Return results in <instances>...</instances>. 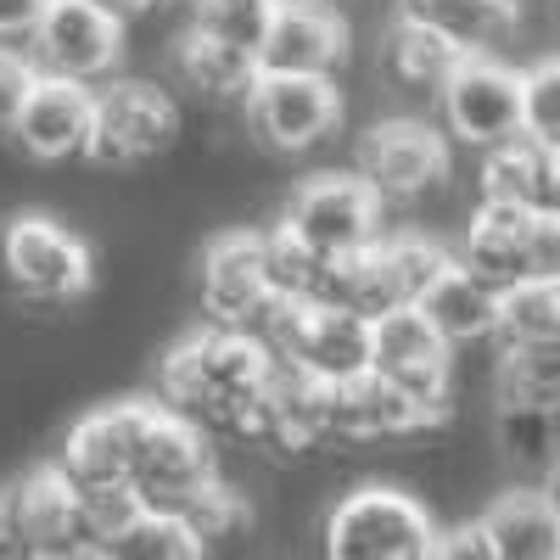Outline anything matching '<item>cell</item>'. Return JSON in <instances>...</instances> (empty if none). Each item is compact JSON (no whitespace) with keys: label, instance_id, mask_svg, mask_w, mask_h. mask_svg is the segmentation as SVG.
Instances as JSON below:
<instances>
[{"label":"cell","instance_id":"6da1fadb","mask_svg":"<svg viewBox=\"0 0 560 560\" xmlns=\"http://www.w3.org/2000/svg\"><path fill=\"white\" fill-rule=\"evenodd\" d=\"M275 382V348L242 325H202L163 353L158 398L179 415H191L202 432L236 438L242 420L264 404Z\"/></svg>","mask_w":560,"mask_h":560},{"label":"cell","instance_id":"8992f818","mask_svg":"<svg viewBox=\"0 0 560 560\" xmlns=\"http://www.w3.org/2000/svg\"><path fill=\"white\" fill-rule=\"evenodd\" d=\"M247 135H258V147L298 158L325 147L342 129V90L337 73H264L247 84L242 96Z\"/></svg>","mask_w":560,"mask_h":560},{"label":"cell","instance_id":"9a60e30c","mask_svg":"<svg viewBox=\"0 0 560 560\" xmlns=\"http://www.w3.org/2000/svg\"><path fill=\"white\" fill-rule=\"evenodd\" d=\"M152 409H158V398H118V404H102V409L79 415L73 427H68V438H62L57 465H62L79 488L129 482Z\"/></svg>","mask_w":560,"mask_h":560},{"label":"cell","instance_id":"e575fe53","mask_svg":"<svg viewBox=\"0 0 560 560\" xmlns=\"http://www.w3.org/2000/svg\"><path fill=\"white\" fill-rule=\"evenodd\" d=\"M0 555H23L18 516H12V488H0Z\"/></svg>","mask_w":560,"mask_h":560},{"label":"cell","instance_id":"f35d334b","mask_svg":"<svg viewBox=\"0 0 560 560\" xmlns=\"http://www.w3.org/2000/svg\"><path fill=\"white\" fill-rule=\"evenodd\" d=\"M510 7H522V0H510Z\"/></svg>","mask_w":560,"mask_h":560},{"label":"cell","instance_id":"5b68a950","mask_svg":"<svg viewBox=\"0 0 560 560\" xmlns=\"http://www.w3.org/2000/svg\"><path fill=\"white\" fill-rule=\"evenodd\" d=\"M185 113L152 79H107L96 90V124H90V163L96 168H140L179 147Z\"/></svg>","mask_w":560,"mask_h":560},{"label":"cell","instance_id":"5bb4252c","mask_svg":"<svg viewBox=\"0 0 560 560\" xmlns=\"http://www.w3.org/2000/svg\"><path fill=\"white\" fill-rule=\"evenodd\" d=\"M438 102H443L448 135H459L465 147L488 152V147H499V140L522 135V73L482 57V51H471L448 73Z\"/></svg>","mask_w":560,"mask_h":560},{"label":"cell","instance_id":"1f68e13d","mask_svg":"<svg viewBox=\"0 0 560 560\" xmlns=\"http://www.w3.org/2000/svg\"><path fill=\"white\" fill-rule=\"evenodd\" d=\"M527 280H560V208H533L527 219Z\"/></svg>","mask_w":560,"mask_h":560},{"label":"cell","instance_id":"d590c367","mask_svg":"<svg viewBox=\"0 0 560 560\" xmlns=\"http://www.w3.org/2000/svg\"><path fill=\"white\" fill-rule=\"evenodd\" d=\"M102 12H113L118 23H135V18H147V12H158L163 0H96Z\"/></svg>","mask_w":560,"mask_h":560},{"label":"cell","instance_id":"83f0119b","mask_svg":"<svg viewBox=\"0 0 560 560\" xmlns=\"http://www.w3.org/2000/svg\"><path fill=\"white\" fill-rule=\"evenodd\" d=\"M499 398L560 404V337L533 342V348H504V364H499Z\"/></svg>","mask_w":560,"mask_h":560},{"label":"cell","instance_id":"d6986e66","mask_svg":"<svg viewBox=\"0 0 560 560\" xmlns=\"http://www.w3.org/2000/svg\"><path fill=\"white\" fill-rule=\"evenodd\" d=\"M493 560H560V516L544 488H510L482 510Z\"/></svg>","mask_w":560,"mask_h":560},{"label":"cell","instance_id":"74e56055","mask_svg":"<svg viewBox=\"0 0 560 560\" xmlns=\"http://www.w3.org/2000/svg\"><path fill=\"white\" fill-rule=\"evenodd\" d=\"M549 427H555V459H560V404H549Z\"/></svg>","mask_w":560,"mask_h":560},{"label":"cell","instance_id":"484cf974","mask_svg":"<svg viewBox=\"0 0 560 560\" xmlns=\"http://www.w3.org/2000/svg\"><path fill=\"white\" fill-rule=\"evenodd\" d=\"M499 348H533L560 337V292L555 280H516L499 292V319H493Z\"/></svg>","mask_w":560,"mask_h":560},{"label":"cell","instance_id":"836d02e7","mask_svg":"<svg viewBox=\"0 0 560 560\" xmlns=\"http://www.w3.org/2000/svg\"><path fill=\"white\" fill-rule=\"evenodd\" d=\"M51 0H0V45H28Z\"/></svg>","mask_w":560,"mask_h":560},{"label":"cell","instance_id":"7c38bea8","mask_svg":"<svg viewBox=\"0 0 560 560\" xmlns=\"http://www.w3.org/2000/svg\"><path fill=\"white\" fill-rule=\"evenodd\" d=\"M12 488V516H18V538H23V555H39V560H79V555H102L96 538L84 527V493L79 482L62 471V465H34L23 471Z\"/></svg>","mask_w":560,"mask_h":560},{"label":"cell","instance_id":"ab89813d","mask_svg":"<svg viewBox=\"0 0 560 560\" xmlns=\"http://www.w3.org/2000/svg\"><path fill=\"white\" fill-rule=\"evenodd\" d=\"M555 292H560V280H555Z\"/></svg>","mask_w":560,"mask_h":560},{"label":"cell","instance_id":"e0dca14e","mask_svg":"<svg viewBox=\"0 0 560 560\" xmlns=\"http://www.w3.org/2000/svg\"><path fill=\"white\" fill-rule=\"evenodd\" d=\"M348 57V23L331 0H280L258 45L264 73H337Z\"/></svg>","mask_w":560,"mask_h":560},{"label":"cell","instance_id":"ffe728a7","mask_svg":"<svg viewBox=\"0 0 560 560\" xmlns=\"http://www.w3.org/2000/svg\"><path fill=\"white\" fill-rule=\"evenodd\" d=\"M465 57H471V51H459L454 39H443L438 28L415 23L404 12H398V23L382 39V73H387L393 90H404V96H438V90L448 84V73Z\"/></svg>","mask_w":560,"mask_h":560},{"label":"cell","instance_id":"4fadbf2b","mask_svg":"<svg viewBox=\"0 0 560 560\" xmlns=\"http://www.w3.org/2000/svg\"><path fill=\"white\" fill-rule=\"evenodd\" d=\"M359 174L376 185L382 202L427 197L448 179V140L427 118H382L359 140Z\"/></svg>","mask_w":560,"mask_h":560},{"label":"cell","instance_id":"3957f363","mask_svg":"<svg viewBox=\"0 0 560 560\" xmlns=\"http://www.w3.org/2000/svg\"><path fill=\"white\" fill-rule=\"evenodd\" d=\"M258 337L280 364L303 370L314 382H348L370 370V319L331 298H275L258 319Z\"/></svg>","mask_w":560,"mask_h":560},{"label":"cell","instance_id":"2e32d148","mask_svg":"<svg viewBox=\"0 0 560 560\" xmlns=\"http://www.w3.org/2000/svg\"><path fill=\"white\" fill-rule=\"evenodd\" d=\"M90 124H96V84L34 73V90L12 124V140L34 163H73L90 152Z\"/></svg>","mask_w":560,"mask_h":560},{"label":"cell","instance_id":"f1b7e54d","mask_svg":"<svg viewBox=\"0 0 560 560\" xmlns=\"http://www.w3.org/2000/svg\"><path fill=\"white\" fill-rule=\"evenodd\" d=\"M191 23L213 39H230V45H242V51L258 57V45L275 23V7L280 0H191Z\"/></svg>","mask_w":560,"mask_h":560},{"label":"cell","instance_id":"8fae6325","mask_svg":"<svg viewBox=\"0 0 560 560\" xmlns=\"http://www.w3.org/2000/svg\"><path fill=\"white\" fill-rule=\"evenodd\" d=\"M197 303L213 325H242L258 331V319L275 303L269 287V258H264V230H224L208 242L197 264Z\"/></svg>","mask_w":560,"mask_h":560},{"label":"cell","instance_id":"277c9868","mask_svg":"<svg viewBox=\"0 0 560 560\" xmlns=\"http://www.w3.org/2000/svg\"><path fill=\"white\" fill-rule=\"evenodd\" d=\"M438 522L427 504L393 482H364L337 499L325 516V555L331 560H427Z\"/></svg>","mask_w":560,"mask_h":560},{"label":"cell","instance_id":"52a82bcc","mask_svg":"<svg viewBox=\"0 0 560 560\" xmlns=\"http://www.w3.org/2000/svg\"><path fill=\"white\" fill-rule=\"evenodd\" d=\"M275 224L319 258H348L382 236V197L364 174H308Z\"/></svg>","mask_w":560,"mask_h":560},{"label":"cell","instance_id":"4dcf8cb0","mask_svg":"<svg viewBox=\"0 0 560 560\" xmlns=\"http://www.w3.org/2000/svg\"><path fill=\"white\" fill-rule=\"evenodd\" d=\"M34 62L23 45H0V135H12L23 102H28V90H34Z\"/></svg>","mask_w":560,"mask_h":560},{"label":"cell","instance_id":"8d00e7d4","mask_svg":"<svg viewBox=\"0 0 560 560\" xmlns=\"http://www.w3.org/2000/svg\"><path fill=\"white\" fill-rule=\"evenodd\" d=\"M544 499L555 504V516H560V459H555L549 471H544Z\"/></svg>","mask_w":560,"mask_h":560},{"label":"cell","instance_id":"ba28073f","mask_svg":"<svg viewBox=\"0 0 560 560\" xmlns=\"http://www.w3.org/2000/svg\"><path fill=\"white\" fill-rule=\"evenodd\" d=\"M213 477H219V459H213L208 432L197 427L191 415H179V409H168L158 398V409L147 420V438H140V454H135L129 488L147 499V504L185 510Z\"/></svg>","mask_w":560,"mask_h":560},{"label":"cell","instance_id":"d4e9b609","mask_svg":"<svg viewBox=\"0 0 560 560\" xmlns=\"http://www.w3.org/2000/svg\"><path fill=\"white\" fill-rule=\"evenodd\" d=\"M544 163H549V152L533 135L499 140V147H488V158H482V197L488 202L544 208Z\"/></svg>","mask_w":560,"mask_h":560},{"label":"cell","instance_id":"7402d4cb","mask_svg":"<svg viewBox=\"0 0 560 560\" xmlns=\"http://www.w3.org/2000/svg\"><path fill=\"white\" fill-rule=\"evenodd\" d=\"M174 73L191 84L202 102H242L247 84L258 79V57L242 51V45H230V39L202 34L197 23H185L174 34Z\"/></svg>","mask_w":560,"mask_h":560},{"label":"cell","instance_id":"9c48e42d","mask_svg":"<svg viewBox=\"0 0 560 560\" xmlns=\"http://www.w3.org/2000/svg\"><path fill=\"white\" fill-rule=\"evenodd\" d=\"M370 370L387 376L393 387H404L420 404H448L454 393V348L443 342V331L420 314L415 303H398L387 314L370 319Z\"/></svg>","mask_w":560,"mask_h":560},{"label":"cell","instance_id":"4316f807","mask_svg":"<svg viewBox=\"0 0 560 560\" xmlns=\"http://www.w3.org/2000/svg\"><path fill=\"white\" fill-rule=\"evenodd\" d=\"M493 432L510 465L522 471H549L555 465V427H549V404H527V398H499Z\"/></svg>","mask_w":560,"mask_h":560},{"label":"cell","instance_id":"30bf717a","mask_svg":"<svg viewBox=\"0 0 560 560\" xmlns=\"http://www.w3.org/2000/svg\"><path fill=\"white\" fill-rule=\"evenodd\" d=\"M23 51L39 73L102 84V79H113V68L124 57V23L113 12H102L96 0H51Z\"/></svg>","mask_w":560,"mask_h":560},{"label":"cell","instance_id":"7a4b0ae2","mask_svg":"<svg viewBox=\"0 0 560 560\" xmlns=\"http://www.w3.org/2000/svg\"><path fill=\"white\" fill-rule=\"evenodd\" d=\"M0 280L28 308H68L96 287V253L51 213L0 219Z\"/></svg>","mask_w":560,"mask_h":560},{"label":"cell","instance_id":"cb8c5ba5","mask_svg":"<svg viewBox=\"0 0 560 560\" xmlns=\"http://www.w3.org/2000/svg\"><path fill=\"white\" fill-rule=\"evenodd\" d=\"M113 560H197L208 555V538L179 516V510H163V504H147L140 516L107 544Z\"/></svg>","mask_w":560,"mask_h":560},{"label":"cell","instance_id":"f546056e","mask_svg":"<svg viewBox=\"0 0 560 560\" xmlns=\"http://www.w3.org/2000/svg\"><path fill=\"white\" fill-rule=\"evenodd\" d=\"M522 135H533L544 152L560 147V57L522 73Z\"/></svg>","mask_w":560,"mask_h":560},{"label":"cell","instance_id":"d6a6232c","mask_svg":"<svg viewBox=\"0 0 560 560\" xmlns=\"http://www.w3.org/2000/svg\"><path fill=\"white\" fill-rule=\"evenodd\" d=\"M427 560H493V544L482 533V516L477 522H459V527H438Z\"/></svg>","mask_w":560,"mask_h":560},{"label":"cell","instance_id":"603a6c76","mask_svg":"<svg viewBox=\"0 0 560 560\" xmlns=\"http://www.w3.org/2000/svg\"><path fill=\"white\" fill-rule=\"evenodd\" d=\"M398 12L438 28L443 39H454L459 51H488L499 34H510L516 7L510 0H398Z\"/></svg>","mask_w":560,"mask_h":560},{"label":"cell","instance_id":"ac0fdd59","mask_svg":"<svg viewBox=\"0 0 560 560\" xmlns=\"http://www.w3.org/2000/svg\"><path fill=\"white\" fill-rule=\"evenodd\" d=\"M527 219H533V208H522V202H488L482 197L471 230L459 242V264L477 280H488L493 292L527 280Z\"/></svg>","mask_w":560,"mask_h":560},{"label":"cell","instance_id":"44dd1931","mask_svg":"<svg viewBox=\"0 0 560 560\" xmlns=\"http://www.w3.org/2000/svg\"><path fill=\"white\" fill-rule=\"evenodd\" d=\"M420 314H427L438 331H443V342L448 348H465V342H482V337H493V319H499V292L488 287V280H477L471 269H465L459 258L432 280L427 292H420V303H415Z\"/></svg>","mask_w":560,"mask_h":560}]
</instances>
